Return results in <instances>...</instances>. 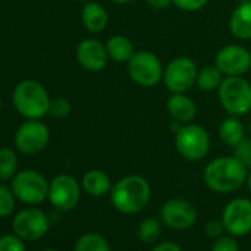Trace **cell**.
<instances>
[{
	"label": "cell",
	"mask_w": 251,
	"mask_h": 251,
	"mask_svg": "<svg viewBox=\"0 0 251 251\" xmlns=\"http://www.w3.org/2000/svg\"><path fill=\"white\" fill-rule=\"evenodd\" d=\"M77 2H90V0H77Z\"/></svg>",
	"instance_id": "f35d334b"
},
{
	"label": "cell",
	"mask_w": 251,
	"mask_h": 251,
	"mask_svg": "<svg viewBox=\"0 0 251 251\" xmlns=\"http://www.w3.org/2000/svg\"><path fill=\"white\" fill-rule=\"evenodd\" d=\"M15 109L27 120H39L49 114L50 98L48 90L36 80L18 83L12 95Z\"/></svg>",
	"instance_id": "3957f363"
},
{
	"label": "cell",
	"mask_w": 251,
	"mask_h": 251,
	"mask_svg": "<svg viewBox=\"0 0 251 251\" xmlns=\"http://www.w3.org/2000/svg\"><path fill=\"white\" fill-rule=\"evenodd\" d=\"M80 195L81 188L78 182L70 175H58L49 183L48 198L50 204L61 211L73 210L78 204Z\"/></svg>",
	"instance_id": "7c38bea8"
},
{
	"label": "cell",
	"mask_w": 251,
	"mask_h": 251,
	"mask_svg": "<svg viewBox=\"0 0 251 251\" xmlns=\"http://www.w3.org/2000/svg\"><path fill=\"white\" fill-rule=\"evenodd\" d=\"M43 251H58V250H53V248H49V250H43Z\"/></svg>",
	"instance_id": "74e56055"
},
{
	"label": "cell",
	"mask_w": 251,
	"mask_h": 251,
	"mask_svg": "<svg viewBox=\"0 0 251 251\" xmlns=\"http://www.w3.org/2000/svg\"><path fill=\"white\" fill-rule=\"evenodd\" d=\"M210 251H239V245L232 235H222L220 238L214 239Z\"/></svg>",
	"instance_id": "f1b7e54d"
},
{
	"label": "cell",
	"mask_w": 251,
	"mask_h": 251,
	"mask_svg": "<svg viewBox=\"0 0 251 251\" xmlns=\"http://www.w3.org/2000/svg\"><path fill=\"white\" fill-rule=\"evenodd\" d=\"M0 251H25V247L18 235H5L0 236Z\"/></svg>",
	"instance_id": "f546056e"
},
{
	"label": "cell",
	"mask_w": 251,
	"mask_h": 251,
	"mask_svg": "<svg viewBox=\"0 0 251 251\" xmlns=\"http://www.w3.org/2000/svg\"><path fill=\"white\" fill-rule=\"evenodd\" d=\"M229 31L238 40H251V0L239 3L229 18Z\"/></svg>",
	"instance_id": "e0dca14e"
},
{
	"label": "cell",
	"mask_w": 251,
	"mask_h": 251,
	"mask_svg": "<svg viewBox=\"0 0 251 251\" xmlns=\"http://www.w3.org/2000/svg\"><path fill=\"white\" fill-rule=\"evenodd\" d=\"M12 191L21 202L37 205L42 204L49 195V183L39 172L23 170L14 176Z\"/></svg>",
	"instance_id": "ba28073f"
},
{
	"label": "cell",
	"mask_w": 251,
	"mask_h": 251,
	"mask_svg": "<svg viewBox=\"0 0 251 251\" xmlns=\"http://www.w3.org/2000/svg\"><path fill=\"white\" fill-rule=\"evenodd\" d=\"M109 2L117 3V5H127V3L133 2V0H109Z\"/></svg>",
	"instance_id": "e575fe53"
},
{
	"label": "cell",
	"mask_w": 251,
	"mask_h": 251,
	"mask_svg": "<svg viewBox=\"0 0 251 251\" xmlns=\"http://www.w3.org/2000/svg\"><path fill=\"white\" fill-rule=\"evenodd\" d=\"M15 208V194L6 185L0 183V217H8Z\"/></svg>",
	"instance_id": "484cf974"
},
{
	"label": "cell",
	"mask_w": 251,
	"mask_h": 251,
	"mask_svg": "<svg viewBox=\"0 0 251 251\" xmlns=\"http://www.w3.org/2000/svg\"><path fill=\"white\" fill-rule=\"evenodd\" d=\"M198 68L188 56L173 58L164 68L163 81L170 93H188L197 84Z\"/></svg>",
	"instance_id": "52a82bcc"
},
{
	"label": "cell",
	"mask_w": 251,
	"mask_h": 251,
	"mask_svg": "<svg viewBox=\"0 0 251 251\" xmlns=\"http://www.w3.org/2000/svg\"><path fill=\"white\" fill-rule=\"evenodd\" d=\"M225 77H244L251 68V53L241 45L223 46L214 61Z\"/></svg>",
	"instance_id": "8fae6325"
},
{
	"label": "cell",
	"mask_w": 251,
	"mask_h": 251,
	"mask_svg": "<svg viewBox=\"0 0 251 251\" xmlns=\"http://www.w3.org/2000/svg\"><path fill=\"white\" fill-rule=\"evenodd\" d=\"M147 5L152 9H166L173 5V0H147Z\"/></svg>",
	"instance_id": "836d02e7"
},
{
	"label": "cell",
	"mask_w": 251,
	"mask_h": 251,
	"mask_svg": "<svg viewBox=\"0 0 251 251\" xmlns=\"http://www.w3.org/2000/svg\"><path fill=\"white\" fill-rule=\"evenodd\" d=\"M74 251H111V245L105 236L87 232L75 241Z\"/></svg>",
	"instance_id": "603a6c76"
},
{
	"label": "cell",
	"mask_w": 251,
	"mask_h": 251,
	"mask_svg": "<svg viewBox=\"0 0 251 251\" xmlns=\"http://www.w3.org/2000/svg\"><path fill=\"white\" fill-rule=\"evenodd\" d=\"M15 235L25 241L43 238L49 230V219L39 208H27L20 211L12 223Z\"/></svg>",
	"instance_id": "5bb4252c"
},
{
	"label": "cell",
	"mask_w": 251,
	"mask_h": 251,
	"mask_svg": "<svg viewBox=\"0 0 251 251\" xmlns=\"http://www.w3.org/2000/svg\"><path fill=\"white\" fill-rule=\"evenodd\" d=\"M112 207L121 214H138L151 200V185L139 175H129L117 180L109 192Z\"/></svg>",
	"instance_id": "7a4b0ae2"
},
{
	"label": "cell",
	"mask_w": 251,
	"mask_h": 251,
	"mask_svg": "<svg viewBox=\"0 0 251 251\" xmlns=\"http://www.w3.org/2000/svg\"><path fill=\"white\" fill-rule=\"evenodd\" d=\"M81 188L92 197H103L111 192L112 183L105 172L93 169L84 173L81 179Z\"/></svg>",
	"instance_id": "d6986e66"
},
{
	"label": "cell",
	"mask_w": 251,
	"mask_h": 251,
	"mask_svg": "<svg viewBox=\"0 0 251 251\" xmlns=\"http://www.w3.org/2000/svg\"><path fill=\"white\" fill-rule=\"evenodd\" d=\"M247 186H248V191L251 192V170H250L248 177H247Z\"/></svg>",
	"instance_id": "d590c367"
},
{
	"label": "cell",
	"mask_w": 251,
	"mask_h": 251,
	"mask_svg": "<svg viewBox=\"0 0 251 251\" xmlns=\"http://www.w3.org/2000/svg\"><path fill=\"white\" fill-rule=\"evenodd\" d=\"M75 58L86 71L99 73L106 67L109 56L105 45L95 39H86L78 43L75 49Z\"/></svg>",
	"instance_id": "9a60e30c"
},
{
	"label": "cell",
	"mask_w": 251,
	"mask_h": 251,
	"mask_svg": "<svg viewBox=\"0 0 251 251\" xmlns=\"http://www.w3.org/2000/svg\"><path fill=\"white\" fill-rule=\"evenodd\" d=\"M219 136L225 145L233 148L245 138V129L238 117L229 115L223 118L219 126Z\"/></svg>",
	"instance_id": "44dd1931"
},
{
	"label": "cell",
	"mask_w": 251,
	"mask_h": 251,
	"mask_svg": "<svg viewBox=\"0 0 251 251\" xmlns=\"http://www.w3.org/2000/svg\"><path fill=\"white\" fill-rule=\"evenodd\" d=\"M225 230H226V229H225V226H223L222 219L210 220V222H207V225H205V233H207V236L211 238V239L220 238V236L223 235Z\"/></svg>",
	"instance_id": "1f68e13d"
},
{
	"label": "cell",
	"mask_w": 251,
	"mask_h": 251,
	"mask_svg": "<svg viewBox=\"0 0 251 251\" xmlns=\"http://www.w3.org/2000/svg\"><path fill=\"white\" fill-rule=\"evenodd\" d=\"M49 139L50 133L45 123L40 120H27L15 133V147L25 155H34L48 147Z\"/></svg>",
	"instance_id": "9c48e42d"
},
{
	"label": "cell",
	"mask_w": 251,
	"mask_h": 251,
	"mask_svg": "<svg viewBox=\"0 0 251 251\" xmlns=\"http://www.w3.org/2000/svg\"><path fill=\"white\" fill-rule=\"evenodd\" d=\"M163 223L176 230H185L195 225L197 222V208L195 205L183 198H170L167 200L160 211Z\"/></svg>",
	"instance_id": "4fadbf2b"
},
{
	"label": "cell",
	"mask_w": 251,
	"mask_h": 251,
	"mask_svg": "<svg viewBox=\"0 0 251 251\" xmlns=\"http://www.w3.org/2000/svg\"><path fill=\"white\" fill-rule=\"evenodd\" d=\"M233 150V157L239 160L248 170H251V136L244 138Z\"/></svg>",
	"instance_id": "4316f807"
},
{
	"label": "cell",
	"mask_w": 251,
	"mask_h": 251,
	"mask_svg": "<svg viewBox=\"0 0 251 251\" xmlns=\"http://www.w3.org/2000/svg\"><path fill=\"white\" fill-rule=\"evenodd\" d=\"M106 52L109 59L114 62H121V64H127L130 58L135 55V46L129 37H126L123 34H115L111 36L105 45Z\"/></svg>",
	"instance_id": "ffe728a7"
},
{
	"label": "cell",
	"mask_w": 251,
	"mask_h": 251,
	"mask_svg": "<svg viewBox=\"0 0 251 251\" xmlns=\"http://www.w3.org/2000/svg\"><path fill=\"white\" fill-rule=\"evenodd\" d=\"M0 109H2V99H0Z\"/></svg>",
	"instance_id": "ab89813d"
},
{
	"label": "cell",
	"mask_w": 251,
	"mask_h": 251,
	"mask_svg": "<svg viewBox=\"0 0 251 251\" xmlns=\"http://www.w3.org/2000/svg\"><path fill=\"white\" fill-rule=\"evenodd\" d=\"M225 75L223 73L214 65H207L201 70H198L197 74V87L202 92H213L217 90L223 81Z\"/></svg>",
	"instance_id": "7402d4cb"
},
{
	"label": "cell",
	"mask_w": 251,
	"mask_h": 251,
	"mask_svg": "<svg viewBox=\"0 0 251 251\" xmlns=\"http://www.w3.org/2000/svg\"><path fill=\"white\" fill-rule=\"evenodd\" d=\"M18 169V157L11 148L0 150V180L14 179Z\"/></svg>",
	"instance_id": "cb8c5ba5"
},
{
	"label": "cell",
	"mask_w": 251,
	"mask_h": 251,
	"mask_svg": "<svg viewBox=\"0 0 251 251\" xmlns=\"http://www.w3.org/2000/svg\"><path fill=\"white\" fill-rule=\"evenodd\" d=\"M208 3V0H173V5L185 12H195L202 9Z\"/></svg>",
	"instance_id": "4dcf8cb0"
},
{
	"label": "cell",
	"mask_w": 251,
	"mask_h": 251,
	"mask_svg": "<svg viewBox=\"0 0 251 251\" xmlns=\"http://www.w3.org/2000/svg\"><path fill=\"white\" fill-rule=\"evenodd\" d=\"M222 108L235 117L251 111V84L244 77H225L217 89Z\"/></svg>",
	"instance_id": "5b68a950"
},
{
	"label": "cell",
	"mask_w": 251,
	"mask_h": 251,
	"mask_svg": "<svg viewBox=\"0 0 251 251\" xmlns=\"http://www.w3.org/2000/svg\"><path fill=\"white\" fill-rule=\"evenodd\" d=\"M166 108L172 120L179 124L192 123L197 115V105L186 93H172L166 102Z\"/></svg>",
	"instance_id": "2e32d148"
},
{
	"label": "cell",
	"mask_w": 251,
	"mask_h": 251,
	"mask_svg": "<svg viewBox=\"0 0 251 251\" xmlns=\"http://www.w3.org/2000/svg\"><path fill=\"white\" fill-rule=\"evenodd\" d=\"M250 170L233 155L217 157L204 169V183L216 194H232L247 183Z\"/></svg>",
	"instance_id": "6da1fadb"
},
{
	"label": "cell",
	"mask_w": 251,
	"mask_h": 251,
	"mask_svg": "<svg viewBox=\"0 0 251 251\" xmlns=\"http://www.w3.org/2000/svg\"><path fill=\"white\" fill-rule=\"evenodd\" d=\"M71 112V103L65 98H55L50 99V106H49V114L56 117V118H64Z\"/></svg>",
	"instance_id": "83f0119b"
},
{
	"label": "cell",
	"mask_w": 251,
	"mask_h": 251,
	"mask_svg": "<svg viewBox=\"0 0 251 251\" xmlns=\"http://www.w3.org/2000/svg\"><path fill=\"white\" fill-rule=\"evenodd\" d=\"M109 17L105 8L96 2H87L81 9V24L90 33H100L108 25Z\"/></svg>",
	"instance_id": "ac0fdd59"
},
{
	"label": "cell",
	"mask_w": 251,
	"mask_h": 251,
	"mask_svg": "<svg viewBox=\"0 0 251 251\" xmlns=\"http://www.w3.org/2000/svg\"><path fill=\"white\" fill-rule=\"evenodd\" d=\"M151 251H183L176 242H172V241H164V242H160L157 244Z\"/></svg>",
	"instance_id": "d6a6232c"
},
{
	"label": "cell",
	"mask_w": 251,
	"mask_h": 251,
	"mask_svg": "<svg viewBox=\"0 0 251 251\" xmlns=\"http://www.w3.org/2000/svg\"><path fill=\"white\" fill-rule=\"evenodd\" d=\"M161 233V223L155 217L144 219L138 226V236L144 244H155Z\"/></svg>",
	"instance_id": "d4e9b609"
},
{
	"label": "cell",
	"mask_w": 251,
	"mask_h": 251,
	"mask_svg": "<svg viewBox=\"0 0 251 251\" xmlns=\"http://www.w3.org/2000/svg\"><path fill=\"white\" fill-rule=\"evenodd\" d=\"M222 222L229 235L235 238L248 235L251 232V200H230L222 211Z\"/></svg>",
	"instance_id": "30bf717a"
},
{
	"label": "cell",
	"mask_w": 251,
	"mask_h": 251,
	"mask_svg": "<svg viewBox=\"0 0 251 251\" xmlns=\"http://www.w3.org/2000/svg\"><path fill=\"white\" fill-rule=\"evenodd\" d=\"M248 133H250V136H251V120H250V123H248Z\"/></svg>",
	"instance_id": "8d00e7d4"
},
{
	"label": "cell",
	"mask_w": 251,
	"mask_h": 251,
	"mask_svg": "<svg viewBox=\"0 0 251 251\" xmlns=\"http://www.w3.org/2000/svg\"><path fill=\"white\" fill-rule=\"evenodd\" d=\"M129 77L141 87L150 89L157 86L163 80L164 67L160 58L148 50L135 52V55L127 62Z\"/></svg>",
	"instance_id": "8992f818"
},
{
	"label": "cell",
	"mask_w": 251,
	"mask_h": 251,
	"mask_svg": "<svg viewBox=\"0 0 251 251\" xmlns=\"http://www.w3.org/2000/svg\"><path fill=\"white\" fill-rule=\"evenodd\" d=\"M175 147L182 158L188 161H200L210 150L208 132L200 124H182L175 132Z\"/></svg>",
	"instance_id": "277c9868"
}]
</instances>
